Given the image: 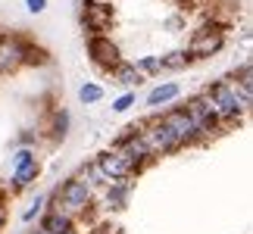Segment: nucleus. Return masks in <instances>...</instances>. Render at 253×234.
<instances>
[{"label":"nucleus","instance_id":"nucleus-1","mask_svg":"<svg viewBox=\"0 0 253 234\" xmlns=\"http://www.w3.org/2000/svg\"><path fill=\"white\" fill-rule=\"evenodd\" d=\"M91 209V184H84L82 178H69L66 184H60L53 197V212H63L66 219L84 216Z\"/></svg>","mask_w":253,"mask_h":234},{"label":"nucleus","instance_id":"nucleus-2","mask_svg":"<svg viewBox=\"0 0 253 234\" xmlns=\"http://www.w3.org/2000/svg\"><path fill=\"white\" fill-rule=\"evenodd\" d=\"M203 97L210 100L219 125L222 122H235V119H241V116L247 113V106L238 100V94L231 91L228 81H210V87H207V94H203Z\"/></svg>","mask_w":253,"mask_h":234},{"label":"nucleus","instance_id":"nucleus-3","mask_svg":"<svg viewBox=\"0 0 253 234\" xmlns=\"http://www.w3.org/2000/svg\"><path fill=\"white\" fill-rule=\"evenodd\" d=\"M222 44H225V25L210 22V25H203V28L194 32V38H191V44H188L184 53H188L191 60H207V56L222 50Z\"/></svg>","mask_w":253,"mask_h":234},{"label":"nucleus","instance_id":"nucleus-4","mask_svg":"<svg viewBox=\"0 0 253 234\" xmlns=\"http://www.w3.org/2000/svg\"><path fill=\"white\" fill-rule=\"evenodd\" d=\"M181 110L188 113V119L194 122V128H197L200 138H212V134L219 131V119H216V113H212V106H210V100H207L203 94L191 97V100L184 103Z\"/></svg>","mask_w":253,"mask_h":234},{"label":"nucleus","instance_id":"nucleus-5","mask_svg":"<svg viewBox=\"0 0 253 234\" xmlns=\"http://www.w3.org/2000/svg\"><path fill=\"white\" fill-rule=\"evenodd\" d=\"M138 134H141L144 147L150 150V156H163V153L181 150V144H178V138L172 134V128H169V125H163L160 119L150 122V125H144V131H138Z\"/></svg>","mask_w":253,"mask_h":234},{"label":"nucleus","instance_id":"nucleus-6","mask_svg":"<svg viewBox=\"0 0 253 234\" xmlns=\"http://www.w3.org/2000/svg\"><path fill=\"white\" fill-rule=\"evenodd\" d=\"M28 41L19 35H0V75H13L25 66Z\"/></svg>","mask_w":253,"mask_h":234},{"label":"nucleus","instance_id":"nucleus-7","mask_svg":"<svg viewBox=\"0 0 253 234\" xmlns=\"http://www.w3.org/2000/svg\"><path fill=\"white\" fill-rule=\"evenodd\" d=\"M87 56L94 60V66H100V69H110V72L122 63L119 44H116L113 38H106V35H91V38H87Z\"/></svg>","mask_w":253,"mask_h":234},{"label":"nucleus","instance_id":"nucleus-8","mask_svg":"<svg viewBox=\"0 0 253 234\" xmlns=\"http://www.w3.org/2000/svg\"><path fill=\"white\" fill-rule=\"evenodd\" d=\"M163 125H169L172 128V134L178 138V144L181 147H188V144H194V141H200V134H197V128H194V122L188 119V113L181 110H169V113H163V119H160Z\"/></svg>","mask_w":253,"mask_h":234},{"label":"nucleus","instance_id":"nucleus-9","mask_svg":"<svg viewBox=\"0 0 253 234\" xmlns=\"http://www.w3.org/2000/svg\"><path fill=\"white\" fill-rule=\"evenodd\" d=\"M116 150H119V153H122V159L131 165V172H138L141 165H147V162L153 159V156H150V150L144 147V141H141L138 128H131V134H128V138H125V141H122Z\"/></svg>","mask_w":253,"mask_h":234},{"label":"nucleus","instance_id":"nucleus-10","mask_svg":"<svg viewBox=\"0 0 253 234\" xmlns=\"http://www.w3.org/2000/svg\"><path fill=\"white\" fill-rule=\"evenodd\" d=\"M97 172H100L106 181H122V178L131 175V165L122 159L119 150H106V153H100V159H97Z\"/></svg>","mask_w":253,"mask_h":234},{"label":"nucleus","instance_id":"nucleus-11","mask_svg":"<svg viewBox=\"0 0 253 234\" xmlns=\"http://www.w3.org/2000/svg\"><path fill=\"white\" fill-rule=\"evenodd\" d=\"M110 19H113V9L106 6V3H91L87 0V9H84V28L91 35H100L106 25H110Z\"/></svg>","mask_w":253,"mask_h":234},{"label":"nucleus","instance_id":"nucleus-12","mask_svg":"<svg viewBox=\"0 0 253 234\" xmlns=\"http://www.w3.org/2000/svg\"><path fill=\"white\" fill-rule=\"evenodd\" d=\"M38 175H41V162H38V156H35V159H28V162H22V165H16V169H13V188L16 191L28 188Z\"/></svg>","mask_w":253,"mask_h":234},{"label":"nucleus","instance_id":"nucleus-13","mask_svg":"<svg viewBox=\"0 0 253 234\" xmlns=\"http://www.w3.org/2000/svg\"><path fill=\"white\" fill-rule=\"evenodd\" d=\"M41 231L44 234H69V231H75V225H72V219H66L63 212H47V216L41 219Z\"/></svg>","mask_w":253,"mask_h":234},{"label":"nucleus","instance_id":"nucleus-14","mask_svg":"<svg viewBox=\"0 0 253 234\" xmlns=\"http://www.w3.org/2000/svg\"><path fill=\"white\" fill-rule=\"evenodd\" d=\"M181 94V87L175 84V81H166V84H157L153 87V91L147 94V106H153V110H157V106H163V103H169V100H175V97Z\"/></svg>","mask_w":253,"mask_h":234},{"label":"nucleus","instance_id":"nucleus-15","mask_svg":"<svg viewBox=\"0 0 253 234\" xmlns=\"http://www.w3.org/2000/svg\"><path fill=\"white\" fill-rule=\"evenodd\" d=\"M113 81L122 84V87H134V84L144 81V75L134 69V63H119V66L113 69Z\"/></svg>","mask_w":253,"mask_h":234},{"label":"nucleus","instance_id":"nucleus-16","mask_svg":"<svg viewBox=\"0 0 253 234\" xmlns=\"http://www.w3.org/2000/svg\"><path fill=\"white\" fill-rule=\"evenodd\" d=\"M188 63H191V56L184 50H172L166 56H160V69H181V66H188Z\"/></svg>","mask_w":253,"mask_h":234},{"label":"nucleus","instance_id":"nucleus-17","mask_svg":"<svg viewBox=\"0 0 253 234\" xmlns=\"http://www.w3.org/2000/svg\"><path fill=\"white\" fill-rule=\"evenodd\" d=\"M79 100L87 103V106H91V103H100V100H103V87H100V84H94V81L82 84V87H79Z\"/></svg>","mask_w":253,"mask_h":234},{"label":"nucleus","instance_id":"nucleus-18","mask_svg":"<svg viewBox=\"0 0 253 234\" xmlns=\"http://www.w3.org/2000/svg\"><path fill=\"white\" fill-rule=\"evenodd\" d=\"M53 141H60V138H66V131H69V113L66 110H56L53 113Z\"/></svg>","mask_w":253,"mask_h":234},{"label":"nucleus","instance_id":"nucleus-19","mask_svg":"<svg viewBox=\"0 0 253 234\" xmlns=\"http://www.w3.org/2000/svg\"><path fill=\"white\" fill-rule=\"evenodd\" d=\"M44 203H47V194H38V197L32 200V206L22 212V222H35V219L44 212Z\"/></svg>","mask_w":253,"mask_h":234},{"label":"nucleus","instance_id":"nucleus-20","mask_svg":"<svg viewBox=\"0 0 253 234\" xmlns=\"http://www.w3.org/2000/svg\"><path fill=\"white\" fill-rule=\"evenodd\" d=\"M125 197H128V191H125L119 181H113V191H110V206H113V209H122V206H125Z\"/></svg>","mask_w":253,"mask_h":234},{"label":"nucleus","instance_id":"nucleus-21","mask_svg":"<svg viewBox=\"0 0 253 234\" xmlns=\"http://www.w3.org/2000/svg\"><path fill=\"white\" fill-rule=\"evenodd\" d=\"M134 69H138L141 75H144V72H163V69H160V56H144V60L134 63Z\"/></svg>","mask_w":253,"mask_h":234},{"label":"nucleus","instance_id":"nucleus-22","mask_svg":"<svg viewBox=\"0 0 253 234\" xmlns=\"http://www.w3.org/2000/svg\"><path fill=\"white\" fill-rule=\"evenodd\" d=\"M134 100H138V97H134L131 91H125V94L119 97V100H113V113H125V110H131Z\"/></svg>","mask_w":253,"mask_h":234},{"label":"nucleus","instance_id":"nucleus-23","mask_svg":"<svg viewBox=\"0 0 253 234\" xmlns=\"http://www.w3.org/2000/svg\"><path fill=\"white\" fill-rule=\"evenodd\" d=\"M25 6H28V13H44V9H47V0H25Z\"/></svg>","mask_w":253,"mask_h":234},{"label":"nucleus","instance_id":"nucleus-24","mask_svg":"<svg viewBox=\"0 0 253 234\" xmlns=\"http://www.w3.org/2000/svg\"><path fill=\"white\" fill-rule=\"evenodd\" d=\"M3 222H6V212H3V200H0V228H3Z\"/></svg>","mask_w":253,"mask_h":234}]
</instances>
